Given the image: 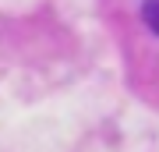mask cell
Listing matches in <instances>:
<instances>
[{
    "label": "cell",
    "instance_id": "1",
    "mask_svg": "<svg viewBox=\"0 0 159 152\" xmlns=\"http://www.w3.org/2000/svg\"><path fill=\"white\" fill-rule=\"evenodd\" d=\"M142 18H145L148 32L159 39V0H145V4H142Z\"/></svg>",
    "mask_w": 159,
    "mask_h": 152
}]
</instances>
